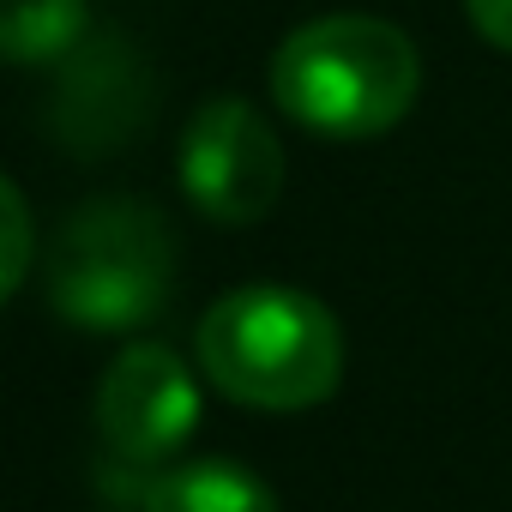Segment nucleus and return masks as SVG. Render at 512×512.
I'll return each mask as SVG.
<instances>
[{"mask_svg": "<svg viewBox=\"0 0 512 512\" xmlns=\"http://www.w3.org/2000/svg\"><path fill=\"white\" fill-rule=\"evenodd\" d=\"M193 362L241 410H314L344 386V326L296 284H235L193 332Z\"/></svg>", "mask_w": 512, "mask_h": 512, "instance_id": "1", "label": "nucleus"}, {"mask_svg": "<svg viewBox=\"0 0 512 512\" xmlns=\"http://www.w3.org/2000/svg\"><path fill=\"white\" fill-rule=\"evenodd\" d=\"M266 85L272 103L320 139H380L416 109L422 55L392 19L326 13L278 43Z\"/></svg>", "mask_w": 512, "mask_h": 512, "instance_id": "2", "label": "nucleus"}, {"mask_svg": "<svg viewBox=\"0 0 512 512\" xmlns=\"http://www.w3.org/2000/svg\"><path fill=\"white\" fill-rule=\"evenodd\" d=\"M49 308L79 332H133L169 308L175 229L133 193L85 199L49 241Z\"/></svg>", "mask_w": 512, "mask_h": 512, "instance_id": "3", "label": "nucleus"}, {"mask_svg": "<svg viewBox=\"0 0 512 512\" xmlns=\"http://www.w3.org/2000/svg\"><path fill=\"white\" fill-rule=\"evenodd\" d=\"M175 175H181V193L193 199L199 217L247 229V223L272 217V205L284 199L290 163H284V139L272 133V121L247 97L223 91L187 115Z\"/></svg>", "mask_w": 512, "mask_h": 512, "instance_id": "4", "label": "nucleus"}, {"mask_svg": "<svg viewBox=\"0 0 512 512\" xmlns=\"http://www.w3.org/2000/svg\"><path fill=\"white\" fill-rule=\"evenodd\" d=\"M199 428V380L169 344H121L97 380V434L127 464L175 458Z\"/></svg>", "mask_w": 512, "mask_h": 512, "instance_id": "5", "label": "nucleus"}, {"mask_svg": "<svg viewBox=\"0 0 512 512\" xmlns=\"http://www.w3.org/2000/svg\"><path fill=\"white\" fill-rule=\"evenodd\" d=\"M145 109H151V73H145L133 43L85 37L61 61V85H55L61 145H85V157H97V145L127 139L145 121Z\"/></svg>", "mask_w": 512, "mask_h": 512, "instance_id": "6", "label": "nucleus"}, {"mask_svg": "<svg viewBox=\"0 0 512 512\" xmlns=\"http://www.w3.org/2000/svg\"><path fill=\"white\" fill-rule=\"evenodd\" d=\"M139 512H284L278 494L235 458H199L175 464L145 482Z\"/></svg>", "mask_w": 512, "mask_h": 512, "instance_id": "7", "label": "nucleus"}, {"mask_svg": "<svg viewBox=\"0 0 512 512\" xmlns=\"http://www.w3.org/2000/svg\"><path fill=\"white\" fill-rule=\"evenodd\" d=\"M91 37V0H0V67H61Z\"/></svg>", "mask_w": 512, "mask_h": 512, "instance_id": "8", "label": "nucleus"}, {"mask_svg": "<svg viewBox=\"0 0 512 512\" xmlns=\"http://www.w3.org/2000/svg\"><path fill=\"white\" fill-rule=\"evenodd\" d=\"M31 260H37V223H31V205H25V193L13 187V175H0V308L19 296Z\"/></svg>", "mask_w": 512, "mask_h": 512, "instance_id": "9", "label": "nucleus"}, {"mask_svg": "<svg viewBox=\"0 0 512 512\" xmlns=\"http://www.w3.org/2000/svg\"><path fill=\"white\" fill-rule=\"evenodd\" d=\"M464 13L476 25L482 43H494L500 55H512V0H464Z\"/></svg>", "mask_w": 512, "mask_h": 512, "instance_id": "10", "label": "nucleus"}]
</instances>
